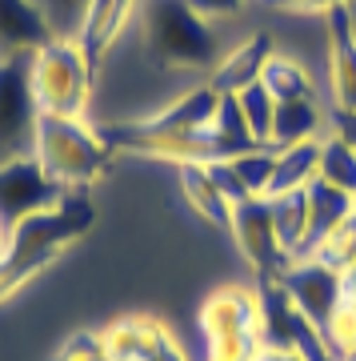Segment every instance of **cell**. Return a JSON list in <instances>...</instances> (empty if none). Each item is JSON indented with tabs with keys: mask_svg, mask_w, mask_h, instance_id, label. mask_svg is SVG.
Listing matches in <instances>:
<instances>
[{
	"mask_svg": "<svg viewBox=\"0 0 356 361\" xmlns=\"http://www.w3.org/2000/svg\"><path fill=\"white\" fill-rule=\"evenodd\" d=\"M136 40L160 73H196L204 80L224 52L220 28L204 20L189 0H140Z\"/></svg>",
	"mask_w": 356,
	"mask_h": 361,
	"instance_id": "cell-1",
	"label": "cell"
},
{
	"mask_svg": "<svg viewBox=\"0 0 356 361\" xmlns=\"http://www.w3.org/2000/svg\"><path fill=\"white\" fill-rule=\"evenodd\" d=\"M89 221L92 209L84 193H68L56 209L16 225L4 241V253H0V305L20 293L28 281H37L49 265H56L64 257V249L89 229Z\"/></svg>",
	"mask_w": 356,
	"mask_h": 361,
	"instance_id": "cell-2",
	"label": "cell"
},
{
	"mask_svg": "<svg viewBox=\"0 0 356 361\" xmlns=\"http://www.w3.org/2000/svg\"><path fill=\"white\" fill-rule=\"evenodd\" d=\"M116 145L92 116H40L32 157L64 193H84L108 173Z\"/></svg>",
	"mask_w": 356,
	"mask_h": 361,
	"instance_id": "cell-3",
	"label": "cell"
},
{
	"mask_svg": "<svg viewBox=\"0 0 356 361\" xmlns=\"http://www.w3.org/2000/svg\"><path fill=\"white\" fill-rule=\"evenodd\" d=\"M28 80L44 116H92L101 65L77 44V37H49L28 52Z\"/></svg>",
	"mask_w": 356,
	"mask_h": 361,
	"instance_id": "cell-4",
	"label": "cell"
},
{
	"mask_svg": "<svg viewBox=\"0 0 356 361\" xmlns=\"http://www.w3.org/2000/svg\"><path fill=\"white\" fill-rule=\"evenodd\" d=\"M40 116L44 113L28 80V56H0V165L32 157Z\"/></svg>",
	"mask_w": 356,
	"mask_h": 361,
	"instance_id": "cell-5",
	"label": "cell"
},
{
	"mask_svg": "<svg viewBox=\"0 0 356 361\" xmlns=\"http://www.w3.org/2000/svg\"><path fill=\"white\" fill-rule=\"evenodd\" d=\"M64 189L37 165V157H16L0 165V225L13 233L37 213H49L64 201Z\"/></svg>",
	"mask_w": 356,
	"mask_h": 361,
	"instance_id": "cell-6",
	"label": "cell"
},
{
	"mask_svg": "<svg viewBox=\"0 0 356 361\" xmlns=\"http://www.w3.org/2000/svg\"><path fill=\"white\" fill-rule=\"evenodd\" d=\"M196 325H201V341H212V337H260L265 341V301H260V285H220L204 297L201 313H196Z\"/></svg>",
	"mask_w": 356,
	"mask_h": 361,
	"instance_id": "cell-7",
	"label": "cell"
},
{
	"mask_svg": "<svg viewBox=\"0 0 356 361\" xmlns=\"http://www.w3.org/2000/svg\"><path fill=\"white\" fill-rule=\"evenodd\" d=\"M232 241L241 249V257L248 261L253 269V281H276L284 273V253H280L276 229H272V209H268V197H248L241 205H232Z\"/></svg>",
	"mask_w": 356,
	"mask_h": 361,
	"instance_id": "cell-8",
	"label": "cell"
},
{
	"mask_svg": "<svg viewBox=\"0 0 356 361\" xmlns=\"http://www.w3.org/2000/svg\"><path fill=\"white\" fill-rule=\"evenodd\" d=\"M276 285L284 289V297L293 301V310L305 317L308 325H324V317L332 313V305L344 297L341 289V273L324 269L320 261L300 257L293 265H284V273L276 277Z\"/></svg>",
	"mask_w": 356,
	"mask_h": 361,
	"instance_id": "cell-9",
	"label": "cell"
},
{
	"mask_svg": "<svg viewBox=\"0 0 356 361\" xmlns=\"http://www.w3.org/2000/svg\"><path fill=\"white\" fill-rule=\"evenodd\" d=\"M329 44H324V101L332 116H356V40L341 20V8L324 20Z\"/></svg>",
	"mask_w": 356,
	"mask_h": 361,
	"instance_id": "cell-10",
	"label": "cell"
},
{
	"mask_svg": "<svg viewBox=\"0 0 356 361\" xmlns=\"http://www.w3.org/2000/svg\"><path fill=\"white\" fill-rule=\"evenodd\" d=\"M136 16H140V0H92V8L84 13V20L77 28V44L96 65H104L125 44L128 32L136 28Z\"/></svg>",
	"mask_w": 356,
	"mask_h": 361,
	"instance_id": "cell-11",
	"label": "cell"
},
{
	"mask_svg": "<svg viewBox=\"0 0 356 361\" xmlns=\"http://www.w3.org/2000/svg\"><path fill=\"white\" fill-rule=\"evenodd\" d=\"M172 337L177 334L160 317H148V313H128V317H116L101 329L108 361H153Z\"/></svg>",
	"mask_w": 356,
	"mask_h": 361,
	"instance_id": "cell-12",
	"label": "cell"
},
{
	"mask_svg": "<svg viewBox=\"0 0 356 361\" xmlns=\"http://www.w3.org/2000/svg\"><path fill=\"white\" fill-rule=\"evenodd\" d=\"M272 52H276V44H272L268 32H248V37L232 40L229 49L220 52L217 68L208 73V85L217 92H224V97H236V92L248 89L253 80H260V73H265Z\"/></svg>",
	"mask_w": 356,
	"mask_h": 361,
	"instance_id": "cell-13",
	"label": "cell"
},
{
	"mask_svg": "<svg viewBox=\"0 0 356 361\" xmlns=\"http://www.w3.org/2000/svg\"><path fill=\"white\" fill-rule=\"evenodd\" d=\"M332 129V109L324 97H300V101L276 104V125H272V149H288L300 141H320Z\"/></svg>",
	"mask_w": 356,
	"mask_h": 361,
	"instance_id": "cell-14",
	"label": "cell"
},
{
	"mask_svg": "<svg viewBox=\"0 0 356 361\" xmlns=\"http://www.w3.org/2000/svg\"><path fill=\"white\" fill-rule=\"evenodd\" d=\"M177 185H180L184 205H189L204 225L229 233V225H232V201L220 193L212 169H208V165H180L177 169Z\"/></svg>",
	"mask_w": 356,
	"mask_h": 361,
	"instance_id": "cell-15",
	"label": "cell"
},
{
	"mask_svg": "<svg viewBox=\"0 0 356 361\" xmlns=\"http://www.w3.org/2000/svg\"><path fill=\"white\" fill-rule=\"evenodd\" d=\"M49 37V20L37 0H0V56H28Z\"/></svg>",
	"mask_w": 356,
	"mask_h": 361,
	"instance_id": "cell-16",
	"label": "cell"
},
{
	"mask_svg": "<svg viewBox=\"0 0 356 361\" xmlns=\"http://www.w3.org/2000/svg\"><path fill=\"white\" fill-rule=\"evenodd\" d=\"M268 209H272V229H276L280 253L284 261L308 257V193H276L268 197Z\"/></svg>",
	"mask_w": 356,
	"mask_h": 361,
	"instance_id": "cell-17",
	"label": "cell"
},
{
	"mask_svg": "<svg viewBox=\"0 0 356 361\" xmlns=\"http://www.w3.org/2000/svg\"><path fill=\"white\" fill-rule=\"evenodd\" d=\"M320 149H324V137L320 141H300V145H288V149H276V173H272L268 197L308 189L320 177Z\"/></svg>",
	"mask_w": 356,
	"mask_h": 361,
	"instance_id": "cell-18",
	"label": "cell"
},
{
	"mask_svg": "<svg viewBox=\"0 0 356 361\" xmlns=\"http://www.w3.org/2000/svg\"><path fill=\"white\" fill-rule=\"evenodd\" d=\"M260 85H265L276 101H300V97H320V85H317V73L296 61L293 52L276 49L268 56L265 73H260Z\"/></svg>",
	"mask_w": 356,
	"mask_h": 361,
	"instance_id": "cell-19",
	"label": "cell"
},
{
	"mask_svg": "<svg viewBox=\"0 0 356 361\" xmlns=\"http://www.w3.org/2000/svg\"><path fill=\"white\" fill-rule=\"evenodd\" d=\"M305 193H308V253H312V245H317L320 237H324L332 225H341V221L356 209V197L332 189L329 180H320V177L308 185Z\"/></svg>",
	"mask_w": 356,
	"mask_h": 361,
	"instance_id": "cell-20",
	"label": "cell"
},
{
	"mask_svg": "<svg viewBox=\"0 0 356 361\" xmlns=\"http://www.w3.org/2000/svg\"><path fill=\"white\" fill-rule=\"evenodd\" d=\"M229 169H232V177L241 180L244 197H268L272 173H276V149L272 145H256L248 153L229 157Z\"/></svg>",
	"mask_w": 356,
	"mask_h": 361,
	"instance_id": "cell-21",
	"label": "cell"
},
{
	"mask_svg": "<svg viewBox=\"0 0 356 361\" xmlns=\"http://www.w3.org/2000/svg\"><path fill=\"white\" fill-rule=\"evenodd\" d=\"M320 180H329L332 189L356 197V145L329 133L320 149Z\"/></svg>",
	"mask_w": 356,
	"mask_h": 361,
	"instance_id": "cell-22",
	"label": "cell"
},
{
	"mask_svg": "<svg viewBox=\"0 0 356 361\" xmlns=\"http://www.w3.org/2000/svg\"><path fill=\"white\" fill-rule=\"evenodd\" d=\"M308 257L320 261V265L332 269V273H344L348 265H356V209L341 221V225H332V229L320 237Z\"/></svg>",
	"mask_w": 356,
	"mask_h": 361,
	"instance_id": "cell-23",
	"label": "cell"
},
{
	"mask_svg": "<svg viewBox=\"0 0 356 361\" xmlns=\"http://www.w3.org/2000/svg\"><path fill=\"white\" fill-rule=\"evenodd\" d=\"M236 104H241V113H244V121H248V133H253L260 145H268L272 141V125H276V97L260 85V80H253L248 89H241L236 92Z\"/></svg>",
	"mask_w": 356,
	"mask_h": 361,
	"instance_id": "cell-24",
	"label": "cell"
},
{
	"mask_svg": "<svg viewBox=\"0 0 356 361\" xmlns=\"http://www.w3.org/2000/svg\"><path fill=\"white\" fill-rule=\"evenodd\" d=\"M320 337H324V345L332 349V357H356V301L352 297H341L332 313L324 317L320 325Z\"/></svg>",
	"mask_w": 356,
	"mask_h": 361,
	"instance_id": "cell-25",
	"label": "cell"
},
{
	"mask_svg": "<svg viewBox=\"0 0 356 361\" xmlns=\"http://www.w3.org/2000/svg\"><path fill=\"white\" fill-rule=\"evenodd\" d=\"M44 20H49L52 37H77L84 13L92 8V0H37Z\"/></svg>",
	"mask_w": 356,
	"mask_h": 361,
	"instance_id": "cell-26",
	"label": "cell"
},
{
	"mask_svg": "<svg viewBox=\"0 0 356 361\" xmlns=\"http://www.w3.org/2000/svg\"><path fill=\"white\" fill-rule=\"evenodd\" d=\"M260 345V337H212L201 341V361H253Z\"/></svg>",
	"mask_w": 356,
	"mask_h": 361,
	"instance_id": "cell-27",
	"label": "cell"
},
{
	"mask_svg": "<svg viewBox=\"0 0 356 361\" xmlns=\"http://www.w3.org/2000/svg\"><path fill=\"white\" fill-rule=\"evenodd\" d=\"M52 361H108L104 341H101V329H96V334L80 329V334L64 337L61 345H56V353H52Z\"/></svg>",
	"mask_w": 356,
	"mask_h": 361,
	"instance_id": "cell-28",
	"label": "cell"
},
{
	"mask_svg": "<svg viewBox=\"0 0 356 361\" xmlns=\"http://www.w3.org/2000/svg\"><path fill=\"white\" fill-rule=\"evenodd\" d=\"M272 4L276 13H288V16H317V20H329L344 0H265Z\"/></svg>",
	"mask_w": 356,
	"mask_h": 361,
	"instance_id": "cell-29",
	"label": "cell"
},
{
	"mask_svg": "<svg viewBox=\"0 0 356 361\" xmlns=\"http://www.w3.org/2000/svg\"><path fill=\"white\" fill-rule=\"evenodd\" d=\"M192 8L204 16V20H212V25H229V20H236V16L248 8V0H189Z\"/></svg>",
	"mask_w": 356,
	"mask_h": 361,
	"instance_id": "cell-30",
	"label": "cell"
},
{
	"mask_svg": "<svg viewBox=\"0 0 356 361\" xmlns=\"http://www.w3.org/2000/svg\"><path fill=\"white\" fill-rule=\"evenodd\" d=\"M253 361H305V353L293 345H260Z\"/></svg>",
	"mask_w": 356,
	"mask_h": 361,
	"instance_id": "cell-31",
	"label": "cell"
},
{
	"mask_svg": "<svg viewBox=\"0 0 356 361\" xmlns=\"http://www.w3.org/2000/svg\"><path fill=\"white\" fill-rule=\"evenodd\" d=\"M341 20H344V28H348V37L356 40V0H344L341 4Z\"/></svg>",
	"mask_w": 356,
	"mask_h": 361,
	"instance_id": "cell-32",
	"label": "cell"
},
{
	"mask_svg": "<svg viewBox=\"0 0 356 361\" xmlns=\"http://www.w3.org/2000/svg\"><path fill=\"white\" fill-rule=\"evenodd\" d=\"M341 289H344V297L356 301V265H348V269L341 273Z\"/></svg>",
	"mask_w": 356,
	"mask_h": 361,
	"instance_id": "cell-33",
	"label": "cell"
},
{
	"mask_svg": "<svg viewBox=\"0 0 356 361\" xmlns=\"http://www.w3.org/2000/svg\"><path fill=\"white\" fill-rule=\"evenodd\" d=\"M4 241H8V229H4V225H0V253H4Z\"/></svg>",
	"mask_w": 356,
	"mask_h": 361,
	"instance_id": "cell-34",
	"label": "cell"
},
{
	"mask_svg": "<svg viewBox=\"0 0 356 361\" xmlns=\"http://www.w3.org/2000/svg\"><path fill=\"white\" fill-rule=\"evenodd\" d=\"M341 361H356V357H341Z\"/></svg>",
	"mask_w": 356,
	"mask_h": 361,
	"instance_id": "cell-35",
	"label": "cell"
}]
</instances>
